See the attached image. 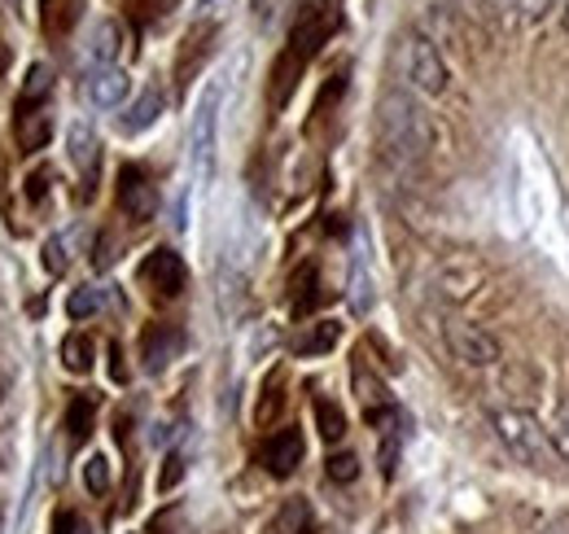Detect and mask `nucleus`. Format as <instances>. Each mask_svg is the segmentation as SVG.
<instances>
[{
    "mask_svg": "<svg viewBox=\"0 0 569 534\" xmlns=\"http://www.w3.org/2000/svg\"><path fill=\"white\" fill-rule=\"evenodd\" d=\"M180 477H184V461H180V456H167V468H162L158 486H162V491H171V486H176Z\"/></svg>",
    "mask_w": 569,
    "mask_h": 534,
    "instance_id": "obj_35",
    "label": "nucleus"
},
{
    "mask_svg": "<svg viewBox=\"0 0 569 534\" xmlns=\"http://www.w3.org/2000/svg\"><path fill=\"white\" fill-rule=\"evenodd\" d=\"M372 303H377V294H372V276H368L363 259H356V271H351V307L363 316V312H372Z\"/></svg>",
    "mask_w": 569,
    "mask_h": 534,
    "instance_id": "obj_27",
    "label": "nucleus"
},
{
    "mask_svg": "<svg viewBox=\"0 0 569 534\" xmlns=\"http://www.w3.org/2000/svg\"><path fill=\"white\" fill-rule=\"evenodd\" d=\"M79 18H83V0H40V27L53 40L71 36Z\"/></svg>",
    "mask_w": 569,
    "mask_h": 534,
    "instance_id": "obj_16",
    "label": "nucleus"
},
{
    "mask_svg": "<svg viewBox=\"0 0 569 534\" xmlns=\"http://www.w3.org/2000/svg\"><path fill=\"white\" fill-rule=\"evenodd\" d=\"M119 49H123V27L114 18H101L83 44V62H88V70H106L119 62Z\"/></svg>",
    "mask_w": 569,
    "mask_h": 534,
    "instance_id": "obj_13",
    "label": "nucleus"
},
{
    "mask_svg": "<svg viewBox=\"0 0 569 534\" xmlns=\"http://www.w3.org/2000/svg\"><path fill=\"white\" fill-rule=\"evenodd\" d=\"M316 517H311V504L307 500H284L281 513L272 517V534H311Z\"/></svg>",
    "mask_w": 569,
    "mask_h": 534,
    "instance_id": "obj_21",
    "label": "nucleus"
},
{
    "mask_svg": "<svg viewBox=\"0 0 569 534\" xmlns=\"http://www.w3.org/2000/svg\"><path fill=\"white\" fill-rule=\"evenodd\" d=\"M356 390H359V399L368 403V407H381L386 403V386L368 373V364H363V355H356Z\"/></svg>",
    "mask_w": 569,
    "mask_h": 534,
    "instance_id": "obj_28",
    "label": "nucleus"
},
{
    "mask_svg": "<svg viewBox=\"0 0 569 534\" xmlns=\"http://www.w3.org/2000/svg\"><path fill=\"white\" fill-rule=\"evenodd\" d=\"M302 452H307L302 429H298V425H284V429H277V434L259 447V461H263V468H268L272 477H289L293 468L302 465Z\"/></svg>",
    "mask_w": 569,
    "mask_h": 534,
    "instance_id": "obj_9",
    "label": "nucleus"
},
{
    "mask_svg": "<svg viewBox=\"0 0 569 534\" xmlns=\"http://www.w3.org/2000/svg\"><path fill=\"white\" fill-rule=\"evenodd\" d=\"M552 447H557V461L569 465V399H561L557 407V421H552Z\"/></svg>",
    "mask_w": 569,
    "mask_h": 534,
    "instance_id": "obj_31",
    "label": "nucleus"
},
{
    "mask_svg": "<svg viewBox=\"0 0 569 534\" xmlns=\"http://www.w3.org/2000/svg\"><path fill=\"white\" fill-rule=\"evenodd\" d=\"M180 346H184V334L176 329V325H167V320H153V325H144L141 334V359L149 373H162L176 355H180Z\"/></svg>",
    "mask_w": 569,
    "mask_h": 534,
    "instance_id": "obj_11",
    "label": "nucleus"
},
{
    "mask_svg": "<svg viewBox=\"0 0 569 534\" xmlns=\"http://www.w3.org/2000/svg\"><path fill=\"white\" fill-rule=\"evenodd\" d=\"M119 210L132 219V224H144L158 215V189L153 180L144 176V167H123L119 171Z\"/></svg>",
    "mask_w": 569,
    "mask_h": 534,
    "instance_id": "obj_8",
    "label": "nucleus"
},
{
    "mask_svg": "<svg viewBox=\"0 0 569 534\" xmlns=\"http://www.w3.org/2000/svg\"><path fill=\"white\" fill-rule=\"evenodd\" d=\"M325 473H329V482H356V477H359V461L351 456V452H342V456H329Z\"/></svg>",
    "mask_w": 569,
    "mask_h": 534,
    "instance_id": "obj_33",
    "label": "nucleus"
},
{
    "mask_svg": "<svg viewBox=\"0 0 569 534\" xmlns=\"http://www.w3.org/2000/svg\"><path fill=\"white\" fill-rule=\"evenodd\" d=\"M566 31H569V9H566Z\"/></svg>",
    "mask_w": 569,
    "mask_h": 534,
    "instance_id": "obj_42",
    "label": "nucleus"
},
{
    "mask_svg": "<svg viewBox=\"0 0 569 534\" xmlns=\"http://www.w3.org/2000/svg\"><path fill=\"white\" fill-rule=\"evenodd\" d=\"M0 403H4V382H0Z\"/></svg>",
    "mask_w": 569,
    "mask_h": 534,
    "instance_id": "obj_41",
    "label": "nucleus"
},
{
    "mask_svg": "<svg viewBox=\"0 0 569 534\" xmlns=\"http://www.w3.org/2000/svg\"><path fill=\"white\" fill-rule=\"evenodd\" d=\"M539 534H569V522H548Z\"/></svg>",
    "mask_w": 569,
    "mask_h": 534,
    "instance_id": "obj_39",
    "label": "nucleus"
},
{
    "mask_svg": "<svg viewBox=\"0 0 569 534\" xmlns=\"http://www.w3.org/2000/svg\"><path fill=\"white\" fill-rule=\"evenodd\" d=\"M67 264H71V255H67V237H49V241H44V271L62 276Z\"/></svg>",
    "mask_w": 569,
    "mask_h": 534,
    "instance_id": "obj_32",
    "label": "nucleus"
},
{
    "mask_svg": "<svg viewBox=\"0 0 569 534\" xmlns=\"http://www.w3.org/2000/svg\"><path fill=\"white\" fill-rule=\"evenodd\" d=\"M53 534H92V526L83 522V513L58 508V513H53Z\"/></svg>",
    "mask_w": 569,
    "mask_h": 534,
    "instance_id": "obj_34",
    "label": "nucleus"
},
{
    "mask_svg": "<svg viewBox=\"0 0 569 534\" xmlns=\"http://www.w3.org/2000/svg\"><path fill=\"white\" fill-rule=\"evenodd\" d=\"M442 294H447V303H465L473 289H478V267L473 264H451L442 271Z\"/></svg>",
    "mask_w": 569,
    "mask_h": 534,
    "instance_id": "obj_23",
    "label": "nucleus"
},
{
    "mask_svg": "<svg viewBox=\"0 0 569 534\" xmlns=\"http://www.w3.org/2000/svg\"><path fill=\"white\" fill-rule=\"evenodd\" d=\"M92 355H97V346H92L88 334H71L62 342V364H67L71 373H92Z\"/></svg>",
    "mask_w": 569,
    "mask_h": 534,
    "instance_id": "obj_25",
    "label": "nucleus"
},
{
    "mask_svg": "<svg viewBox=\"0 0 569 534\" xmlns=\"http://www.w3.org/2000/svg\"><path fill=\"white\" fill-rule=\"evenodd\" d=\"M128 92H132V79H128V70H119V67L88 70V79H83V97H88L97 110H114V106H123Z\"/></svg>",
    "mask_w": 569,
    "mask_h": 534,
    "instance_id": "obj_12",
    "label": "nucleus"
},
{
    "mask_svg": "<svg viewBox=\"0 0 569 534\" xmlns=\"http://www.w3.org/2000/svg\"><path fill=\"white\" fill-rule=\"evenodd\" d=\"M141 285L153 298H180L189 285V267L171 246H153L141 264Z\"/></svg>",
    "mask_w": 569,
    "mask_h": 534,
    "instance_id": "obj_7",
    "label": "nucleus"
},
{
    "mask_svg": "<svg viewBox=\"0 0 569 534\" xmlns=\"http://www.w3.org/2000/svg\"><path fill=\"white\" fill-rule=\"evenodd\" d=\"M377 136H381V149L390 158H399V162H421L433 149V140H438L429 110L417 97H408L403 88H390L381 97V106H377Z\"/></svg>",
    "mask_w": 569,
    "mask_h": 534,
    "instance_id": "obj_1",
    "label": "nucleus"
},
{
    "mask_svg": "<svg viewBox=\"0 0 569 534\" xmlns=\"http://www.w3.org/2000/svg\"><path fill=\"white\" fill-rule=\"evenodd\" d=\"M176 9H180V0H137V18H141V27L167 22Z\"/></svg>",
    "mask_w": 569,
    "mask_h": 534,
    "instance_id": "obj_30",
    "label": "nucleus"
},
{
    "mask_svg": "<svg viewBox=\"0 0 569 534\" xmlns=\"http://www.w3.org/2000/svg\"><path fill=\"white\" fill-rule=\"evenodd\" d=\"M92 421H97V399L92 395H74L67 407V434L71 443H88L92 438Z\"/></svg>",
    "mask_w": 569,
    "mask_h": 534,
    "instance_id": "obj_22",
    "label": "nucleus"
},
{
    "mask_svg": "<svg viewBox=\"0 0 569 534\" xmlns=\"http://www.w3.org/2000/svg\"><path fill=\"white\" fill-rule=\"evenodd\" d=\"M316 429H320V438L325 443H342L347 438V416H342V407L333 399H316Z\"/></svg>",
    "mask_w": 569,
    "mask_h": 534,
    "instance_id": "obj_24",
    "label": "nucleus"
},
{
    "mask_svg": "<svg viewBox=\"0 0 569 534\" xmlns=\"http://www.w3.org/2000/svg\"><path fill=\"white\" fill-rule=\"evenodd\" d=\"M27 185H31V189H27V198H31V201H44L49 185H53V171H36V176H31Z\"/></svg>",
    "mask_w": 569,
    "mask_h": 534,
    "instance_id": "obj_36",
    "label": "nucleus"
},
{
    "mask_svg": "<svg viewBox=\"0 0 569 534\" xmlns=\"http://www.w3.org/2000/svg\"><path fill=\"white\" fill-rule=\"evenodd\" d=\"M442 337H447V350L465 368H496L499 364V342L473 320H456V316L442 320Z\"/></svg>",
    "mask_w": 569,
    "mask_h": 534,
    "instance_id": "obj_6",
    "label": "nucleus"
},
{
    "mask_svg": "<svg viewBox=\"0 0 569 534\" xmlns=\"http://www.w3.org/2000/svg\"><path fill=\"white\" fill-rule=\"evenodd\" d=\"M557 4H561V0H521V18L535 22V18H543L548 9H557Z\"/></svg>",
    "mask_w": 569,
    "mask_h": 534,
    "instance_id": "obj_37",
    "label": "nucleus"
},
{
    "mask_svg": "<svg viewBox=\"0 0 569 534\" xmlns=\"http://www.w3.org/2000/svg\"><path fill=\"white\" fill-rule=\"evenodd\" d=\"M289 298H293V316H307L325 294H320V271L316 264H302L289 280Z\"/></svg>",
    "mask_w": 569,
    "mask_h": 534,
    "instance_id": "obj_18",
    "label": "nucleus"
},
{
    "mask_svg": "<svg viewBox=\"0 0 569 534\" xmlns=\"http://www.w3.org/2000/svg\"><path fill=\"white\" fill-rule=\"evenodd\" d=\"M338 27H342V9H338V0H302L284 53H293V58L307 67V62L329 44V36H333Z\"/></svg>",
    "mask_w": 569,
    "mask_h": 534,
    "instance_id": "obj_4",
    "label": "nucleus"
},
{
    "mask_svg": "<svg viewBox=\"0 0 569 534\" xmlns=\"http://www.w3.org/2000/svg\"><path fill=\"white\" fill-rule=\"evenodd\" d=\"M101 312V289L97 285H79L71 298H67V316L71 320H88V316H97Z\"/></svg>",
    "mask_w": 569,
    "mask_h": 534,
    "instance_id": "obj_26",
    "label": "nucleus"
},
{
    "mask_svg": "<svg viewBox=\"0 0 569 534\" xmlns=\"http://www.w3.org/2000/svg\"><path fill=\"white\" fill-rule=\"evenodd\" d=\"M491 425H496V438L503 443V452L512 461L530 468H548L557 461V447H552V429H543V421L526 407H499L491 412Z\"/></svg>",
    "mask_w": 569,
    "mask_h": 534,
    "instance_id": "obj_2",
    "label": "nucleus"
},
{
    "mask_svg": "<svg viewBox=\"0 0 569 534\" xmlns=\"http://www.w3.org/2000/svg\"><path fill=\"white\" fill-rule=\"evenodd\" d=\"M162 110H167V97H162V88H144L141 97L128 106V115L119 119V132H123V136H141L144 128H153V123L162 119Z\"/></svg>",
    "mask_w": 569,
    "mask_h": 534,
    "instance_id": "obj_15",
    "label": "nucleus"
},
{
    "mask_svg": "<svg viewBox=\"0 0 569 534\" xmlns=\"http://www.w3.org/2000/svg\"><path fill=\"white\" fill-rule=\"evenodd\" d=\"M83 486H88V495H106L110 491V461L106 456H88L83 461Z\"/></svg>",
    "mask_w": 569,
    "mask_h": 534,
    "instance_id": "obj_29",
    "label": "nucleus"
},
{
    "mask_svg": "<svg viewBox=\"0 0 569 534\" xmlns=\"http://www.w3.org/2000/svg\"><path fill=\"white\" fill-rule=\"evenodd\" d=\"M219 110H223V75H214L202 88L198 106H193V123H189V154H193V171L198 180H211L214 149H219Z\"/></svg>",
    "mask_w": 569,
    "mask_h": 534,
    "instance_id": "obj_3",
    "label": "nucleus"
},
{
    "mask_svg": "<svg viewBox=\"0 0 569 534\" xmlns=\"http://www.w3.org/2000/svg\"><path fill=\"white\" fill-rule=\"evenodd\" d=\"M71 162L79 167V198L88 201L97 194V162H101V145H97V132L88 123H71Z\"/></svg>",
    "mask_w": 569,
    "mask_h": 534,
    "instance_id": "obj_10",
    "label": "nucleus"
},
{
    "mask_svg": "<svg viewBox=\"0 0 569 534\" xmlns=\"http://www.w3.org/2000/svg\"><path fill=\"white\" fill-rule=\"evenodd\" d=\"M403 75H408V83H412L417 92H426V97H442L447 83H451L438 44H433L429 36H421V31H408V36H403Z\"/></svg>",
    "mask_w": 569,
    "mask_h": 534,
    "instance_id": "obj_5",
    "label": "nucleus"
},
{
    "mask_svg": "<svg viewBox=\"0 0 569 534\" xmlns=\"http://www.w3.org/2000/svg\"><path fill=\"white\" fill-rule=\"evenodd\" d=\"M49 97H53V70L44 62H36L22 79V92H18L13 110H40V106H49Z\"/></svg>",
    "mask_w": 569,
    "mask_h": 534,
    "instance_id": "obj_17",
    "label": "nucleus"
},
{
    "mask_svg": "<svg viewBox=\"0 0 569 534\" xmlns=\"http://www.w3.org/2000/svg\"><path fill=\"white\" fill-rule=\"evenodd\" d=\"M496 4H503V9H512V4H517V9H521V0H496Z\"/></svg>",
    "mask_w": 569,
    "mask_h": 534,
    "instance_id": "obj_40",
    "label": "nucleus"
},
{
    "mask_svg": "<svg viewBox=\"0 0 569 534\" xmlns=\"http://www.w3.org/2000/svg\"><path fill=\"white\" fill-rule=\"evenodd\" d=\"M110 377L114 382H128V368H123V350L119 346H110Z\"/></svg>",
    "mask_w": 569,
    "mask_h": 534,
    "instance_id": "obj_38",
    "label": "nucleus"
},
{
    "mask_svg": "<svg viewBox=\"0 0 569 534\" xmlns=\"http://www.w3.org/2000/svg\"><path fill=\"white\" fill-rule=\"evenodd\" d=\"M338 337H342V325H338V320H316V325H307L302 334L293 337V350H298V355H325V350L338 346Z\"/></svg>",
    "mask_w": 569,
    "mask_h": 534,
    "instance_id": "obj_19",
    "label": "nucleus"
},
{
    "mask_svg": "<svg viewBox=\"0 0 569 534\" xmlns=\"http://www.w3.org/2000/svg\"><path fill=\"white\" fill-rule=\"evenodd\" d=\"M302 70L307 67H302L293 53H281V58H277V67H272V110H284V106H289V97H293Z\"/></svg>",
    "mask_w": 569,
    "mask_h": 534,
    "instance_id": "obj_20",
    "label": "nucleus"
},
{
    "mask_svg": "<svg viewBox=\"0 0 569 534\" xmlns=\"http://www.w3.org/2000/svg\"><path fill=\"white\" fill-rule=\"evenodd\" d=\"M49 136H53V115H49V106H40V110H13V140H18V154H40L44 145H49Z\"/></svg>",
    "mask_w": 569,
    "mask_h": 534,
    "instance_id": "obj_14",
    "label": "nucleus"
}]
</instances>
